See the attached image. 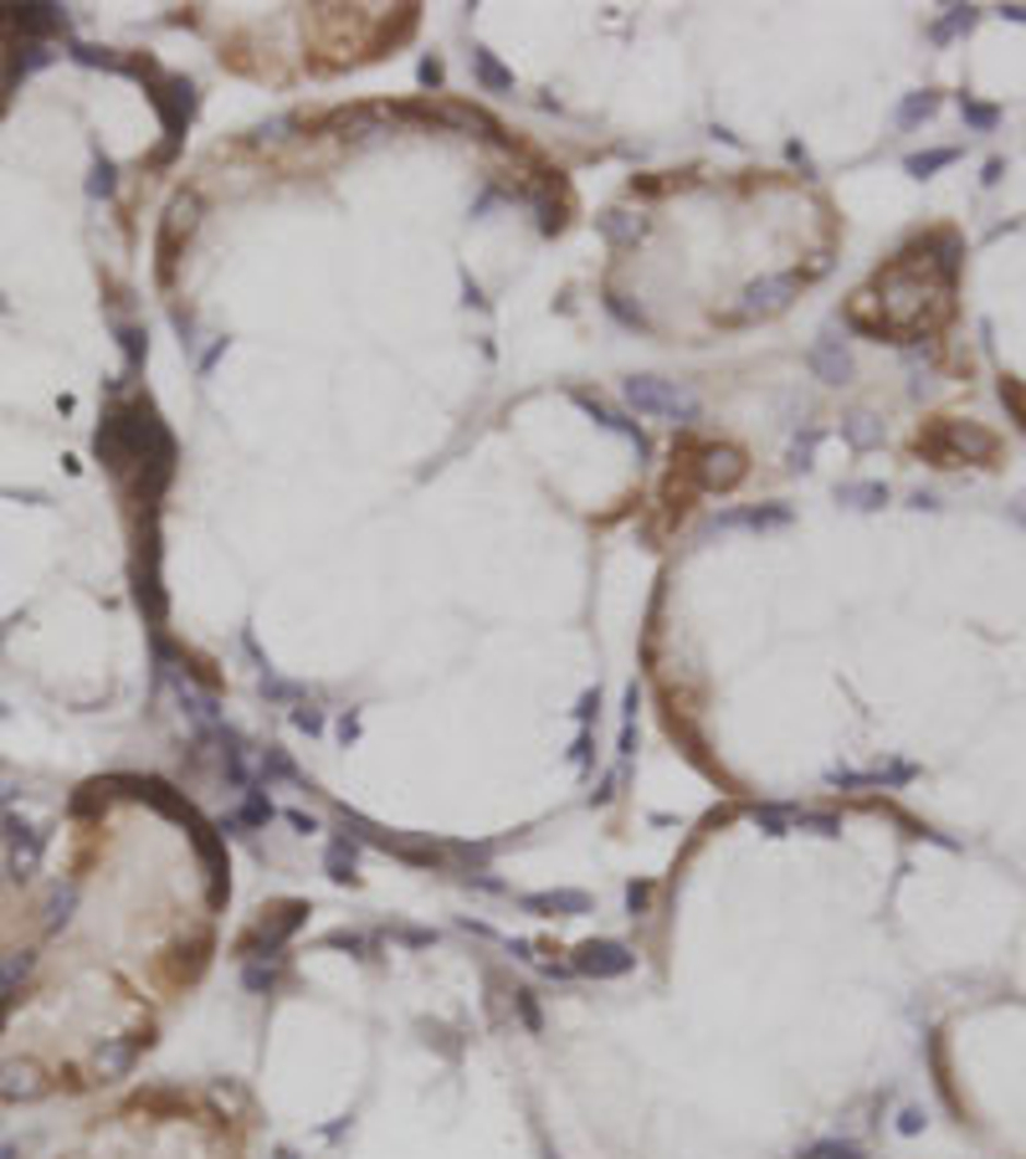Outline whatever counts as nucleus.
<instances>
[{"label":"nucleus","instance_id":"bb28decb","mask_svg":"<svg viewBox=\"0 0 1026 1159\" xmlns=\"http://www.w3.org/2000/svg\"><path fill=\"white\" fill-rule=\"evenodd\" d=\"M806 1159H862L852 1144H816V1149H806Z\"/></svg>","mask_w":1026,"mask_h":1159},{"label":"nucleus","instance_id":"f257e3e1","mask_svg":"<svg viewBox=\"0 0 1026 1159\" xmlns=\"http://www.w3.org/2000/svg\"><path fill=\"white\" fill-rule=\"evenodd\" d=\"M919 452L934 457L940 468H959V462H980V468H991L995 457H1001V441H995L991 431H980L976 421H940L934 431L919 437Z\"/></svg>","mask_w":1026,"mask_h":1159},{"label":"nucleus","instance_id":"20e7f679","mask_svg":"<svg viewBox=\"0 0 1026 1159\" xmlns=\"http://www.w3.org/2000/svg\"><path fill=\"white\" fill-rule=\"evenodd\" d=\"M688 472L704 493H729V487L744 483V452L740 447H723V441H708V447L693 452Z\"/></svg>","mask_w":1026,"mask_h":1159},{"label":"nucleus","instance_id":"c85d7f7f","mask_svg":"<svg viewBox=\"0 0 1026 1159\" xmlns=\"http://www.w3.org/2000/svg\"><path fill=\"white\" fill-rule=\"evenodd\" d=\"M293 723H298V729H308V734H319V729H323V719L314 713V708H298V713H293Z\"/></svg>","mask_w":1026,"mask_h":1159},{"label":"nucleus","instance_id":"412c9836","mask_svg":"<svg viewBox=\"0 0 1026 1159\" xmlns=\"http://www.w3.org/2000/svg\"><path fill=\"white\" fill-rule=\"evenodd\" d=\"M841 431H847V441H852L858 452H868V447H877V441H883V421H873L868 411H858V416L841 421Z\"/></svg>","mask_w":1026,"mask_h":1159},{"label":"nucleus","instance_id":"a878e982","mask_svg":"<svg viewBox=\"0 0 1026 1159\" xmlns=\"http://www.w3.org/2000/svg\"><path fill=\"white\" fill-rule=\"evenodd\" d=\"M606 308L626 323V329H647V314H641V308H632V303H622V293H606Z\"/></svg>","mask_w":1026,"mask_h":1159},{"label":"nucleus","instance_id":"f03ea898","mask_svg":"<svg viewBox=\"0 0 1026 1159\" xmlns=\"http://www.w3.org/2000/svg\"><path fill=\"white\" fill-rule=\"evenodd\" d=\"M626 405L637 416H652V421H673V426H693L698 421V395L677 380H657V375H632L622 386Z\"/></svg>","mask_w":1026,"mask_h":1159},{"label":"nucleus","instance_id":"7c9ffc66","mask_svg":"<svg viewBox=\"0 0 1026 1159\" xmlns=\"http://www.w3.org/2000/svg\"><path fill=\"white\" fill-rule=\"evenodd\" d=\"M626 898H632V908H647V898H652V888H647V883H641V888H637V883H632V892H626Z\"/></svg>","mask_w":1026,"mask_h":1159},{"label":"nucleus","instance_id":"1a4fd4ad","mask_svg":"<svg viewBox=\"0 0 1026 1159\" xmlns=\"http://www.w3.org/2000/svg\"><path fill=\"white\" fill-rule=\"evenodd\" d=\"M523 908H529V913H550V919H575V913H590V892H580V888L529 892Z\"/></svg>","mask_w":1026,"mask_h":1159},{"label":"nucleus","instance_id":"2eb2a0df","mask_svg":"<svg viewBox=\"0 0 1026 1159\" xmlns=\"http://www.w3.org/2000/svg\"><path fill=\"white\" fill-rule=\"evenodd\" d=\"M970 26H976V5H950V16L929 26V42H934V47H950V42L965 36Z\"/></svg>","mask_w":1026,"mask_h":1159},{"label":"nucleus","instance_id":"39448f33","mask_svg":"<svg viewBox=\"0 0 1026 1159\" xmlns=\"http://www.w3.org/2000/svg\"><path fill=\"white\" fill-rule=\"evenodd\" d=\"M632 965H637V955H632L626 944H616V939H590V944H580L575 959H570V970L590 974V980H616V974H626Z\"/></svg>","mask_w":1026,"mask_h":1159},{"label":"nucleus","instance_id":"9b49d317","mask_svg":"<svg viewBox=\"0 0 1026 1159\" xmlns=\"http://www.w3.org/2000/svg\"><path fill=\"white\" fill-rule=\"evenodd\" d=\"M11 26H16L21 36H32V42H42V36L62 32L68 21H62V11H57V5H21V11H11Z\"/></svg>","mask_w":1026,"mask_h":1159},{"label":"nucleus","instance_id":"7ed1b4c3","mask_svg":"<svg viewBox=\"0 0 1026 1159\" xmlns=\"http://www.w3.org/2000/svg\"><path fill=\"white\" fill-rule=\"evenodd\" d=\"M304 913H308V903H278V908H268V913H262V919H257V924L247 929L241 939H236V955H241V959H268V955H278L287 934L304 924Z\"/></svg>","mask_w":1026,"mask_h":1159},{"label":"nucleus","instance_id":"aec40b11","mask_svg":"<svg viewBox=\"0 0 1026 1159\" xmlns=\"http://www.w3.org/2000/svg\"><path fill=\"white\" fill-rule=\"evenodd\" d=\"M323 873L334 877V883H350V877H354V841L350 837L329 841V852H323Z\"/></svg>","mask_w":1026,"mask_h":1159},{"label":"nucleus","instance_id":"473e14b6","mask_svg":"<svg viewBox=\"0 0 1026 1159\" xmlns=\"http://www.w3.org/2000/svg\"><path fill=\"white\" fill-rule=\"evenodd\" d=\"M1001 16L1016 21V26H1026V5H1001Z\"/></svg>","mask_w":1026,"mask_h":1159},{"label":"nucleus","instance_id":"6ab92c4d","mask_svg":"<svg viewBox=\"0 0 1026 1159\" xmlns=\"http://www.w3.org/2000/svg\"><path fill=\"white\" fill-rule=\"evenodd\" d=\"M837 504H847V508H883V504H888V483H841Z\"/></svg>","mask_w":1026,"mask_h":1159},{"label":"nucleus","instance_id":"5701e85b","mask_svg":"<svg viewBox=\"0 0 1026 1159\" xmlns=\"http://www.w3.org/2000/svg\"><path fill=\"white\" fill-rule=\"evenodd\" d=\"M791 831H816V837H837V831H841V821H837V816H826V811H806V806H795V816H791Z\"/></svg>","mask_w":1026,"mask_h":1159},{"label":"nucleus","instance_id":"4be33fe9","mask_svg":"<svg viewBox=\"0 0 1026 1159\" xmlns=\"http://www.w3.org/2000/svg\"><path fill=\"white\" fill-rule=\"evenodd\" d=\"M959 159V150H924V154H909V175L913 180H929V175H934V169H944V165H955Z\"/></svg>","mask_w":1026,"mask_h":1159},{"label":"nucleus","instance_id":"f8f14e48","mask_svg":"<svg viewBox=\"0 0 1026 1159\" xmlns=\"http://www.w3.org/2000/svg\"><path fill=\"white\" fill-rule=\"evenodd\" d=\"M472 72H477V83L488 87V93H514V72L488 47H472Z\"/></svg>","mask_w":1026,"mask_h":1159},{"label":"nucleus","instance_id":"393cba45","mask_svg":"<svg viewBox=\"0 0 1026 1159\" xmlns=\"http://www.w3.org/2000/svg\"><path fill=\"white\" fill-rule=\"evenodd\" d=\"M816 441H822V431H816V426H811L806 437H795V441H791V468H795V472H806V468H811V452H816Z\"/></svg>","mask_w":1026,"mask_h":1159},{"label":"nucleus","instance_id":"cd10ccee","mask_svg":"<svg viewBox=\"0 0 1026 1159\" xmlns=\"http://www.w3.org/2000/svg\"><path fill=\"white\" fill-rule=\"evenodd\" d=\"M87 190H93V196H108V190H114V169L98 165V169H93V180H87Z\"/></svg>","mask_w":1026,"mask_h":1159},{"label":"nucleus","instance_id":"2f4dec72","mask_svg":"<svg viewBox=\"0 0 1026 1159\" xmlns=\"http://www.w3.org/2000/svg\"><path fill=\"white\" fill-rule=\"evenodd\" d=\"M287 821L298 826V831H319V826H314V816H304V811H287Z\"/></svg>","mask_w":1026,"mask_h":1159},{"label":"nucleus","instance_id":"f3484780","mask_svg":"<svg viewBox=\"0 0 1026 1159\" xmlns=\"http://www.w3.org/2000/svg\"><path fill=\"white\" fill-rule=\"evenodd\" d=\"M913 780V765H877V770H862V774H837V785H904Z\"/></svg>","mask_w":1026,"mask_h":1159},{"label":"nucleus","instance_id":"6e6552de","mask_svg":"<svg viewBox=\"0 0 1026 1159\" xmlns=\"http://www.w3.org/2000/svg\"><path fill=\"white\" fill-rule=\"evenodd\" d=\"M791 508L786 504H750V508H723L708 529H786Z\"/></svg>","mask_w":1026,"mask_h":1159},{"label":"nucleus","instance_id":"9d476101","mask_svg":"<svg viewBox=\"0 0 1026 1159\" xmlns=\"http://www.w3.org/2000/svg\"><path fill=\"white\" fill-rule=\"evenodd\" d=\"M575 405H586L590 416H595V426H606V431L626 437L632 447H637V457H647V437H641V431H637V426H632L626 416H616V411H611V405L601 401V395H586V390H575Z\"/></svg>","mask_w":1026,"mask_h":1159},{"label":"nucleus","instance_id":"423d86ee","mask_svg":"<svg viewBox=\"0 0 1026 1159\" xmlns=\"http://www.w3.org/2000/svg\"><path fill=\"white\" fill-rule=\"evenodd\" d=\"M795 293H801V277H795V272L755 277V283L744 287V308H740V319H765V314H780V308H791Z\"/></svg>","mask_w":1026,"mask_h":1159},{"label":"nucleus","instance_id":"dca6fc26","mask_svg":"<svg viewBox=\"0 0 1026 1159\" xmlns=\"http://www.w3.org/2000/svg\"><path fill=\"white\" fill-rule=\"evenodd\" d=\"M595 226H601V236H606V241H641V236H647V221L632 216V211H606V216L595 221Z\"/></svg>","mask_w":1026,"mask_h":1159},{"label":"nucleus","instance_id":"c756f323","mask_svg":"<svg viewBox=\"0 0 1026 1159\" xmlns=\"http://www.w3.org/2000/svg\"><path fill=\"white\" fill-rule=\"evenodd\" d=\"M421 83H426V87L441 83V62H437V57H426V62H421Z\"/></svg>","mask_w":1026,"mask_h":1159},{"label":"nucleus","instance_id":"a211bd4d","mask_svg":"<svg viewBox=\"0 0 1026 1159\" xmlns=\"http://www.w3.org/2000/svg\"><path fill=\"white\" fill-rule=\"evenodd\" d=\"M940 114V93H909V98L898 103V114H893V123L898 129H913V123H924V118Z\"/></svg>","mask_w":1026,"mask_h":1159},{"label":"nucleus","instance_id":"0eeeda50","mask_svg":"<svg viewBox=\"0 0 1026 1159\" xmlns=\"http://www.w3.org/2000/svg\"><path fill=\"white\" fill-rule=\"evenodd\" d=\"M806 365L816 380H826V386H847L852 380V354H847V344H841L837 334H822L816 344H811Z\"/></svg>","mask_w":1026,"mask_h":1159},{"label":"nucleus","instance_id":"ddd939ff","mask_svg":"<svg viewBox=\"0 0 1026 1159\" xmlns=\"http://www.w3.org/2000/svg\"><path fill=\"white\" fill-rule=\"evenodd\" d=\"M272 816H278V811H272V801L268 795H262V790H247V801H241V811H236V816H226V831H247V826H268Z\"/></svg>","mask_w":1026,"mask_h":1159},{"label":"nucleus","instance_id":"4468645a","mask_svg":"<svg viewBox=\"0 0 1026 1159\" xmlns=\"http://www.w3.org/2000/svg\"><path fill=\"white\" fill-rule=\"evenodd\" d=\"M278 980H283V959L272 955V959H247L241 965V985L252 995H268V991H278Z\"/></svg>","mask_w":1026,"mask_h":1159},{"label":"nucleus","instance_id":"b1692460","mask_svg":"<svg viewBox=\"0 0 1026 1159\" xmlns=\"http://www.w3.org/2000/svg\"><path fill=\"white\" fill-rule=\"evenodd\" d=\"M959 114H965V123H970V129H980V134L1001 123V108H991V103H976V98H959Z\"/></svg>","mask_w":1026,"mask_h":1159}]
</instances>
